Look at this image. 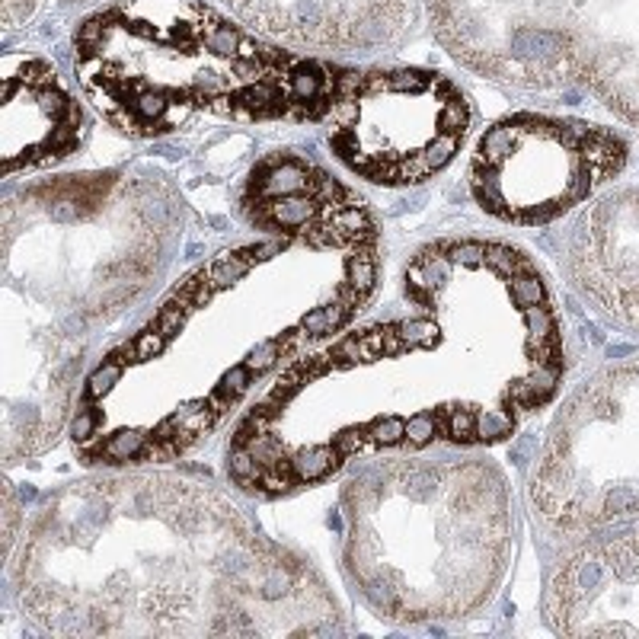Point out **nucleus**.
I'll return each instance as SVG.
<instances>
[{
  "label": "nucleus",
  "mask_w": 639,
  "mask_h": 639,
  "mask_svg": "<svg viewBox=\"0 0 639 639\" xmlns=\"http://www.w3.org/2000/svg\"><path fill=\"white\" fill-rule=\"evenodd\" d=\"M243 208L262 224V240L182 278L151 323L90 374L74 422L84 457L173 460L211 435L272 368H291L358 313L352 304L288 300L374 294L377 265L329 281L307 278L317 256L374 240L365 202L327 173L275 157L253 173Z\"/></svg>",
  "instance_id": "obj_1"
},
{
  "label": "nucleus",
  "mask_w": 639,
  "mask_h": 639,
  "mask_svg": "<svg viewBox=\"0 0 639 639\" xmlns=\"http://www.w3.org/2000/svg\"><path fill=\"white\" fill-rule=\"evenodd\" d=\"M13 585L51 636H275L333 630L339 617L304 559L224 493L173 473L51 493L23 531Z\"/></svg>",
  "instance_id": "obj_2"
},
{
  "label": "nucleus",
  "mask_w": 639,
  "mask_h": 639,
  "mask_svg": "<svg viewBox=\"0 0 639 639\" xmlns=\"http://www.w3.org/2000/svg\"><path fill=\"white\" fill-rule=\"evenodd\" d=\"M84 93L134 138L176 132L192 115L320 118L336 80L320 64L272 51L195 0H125L74 35Z\"/></svg>",
  "instance_id": "obj_3"
},
{
  "label": "nucleus",
  "mask_w": 639,
  "mask_h": 639,
  "mask_svg": "<svg viewBox=\"0 0 639 639\" xmlns=\"http://www.w3.org/2000/svg\"><path fill=\"white\" fill-rule=\"evenodd\" d=\"M342 514V566L377 617H470L505 572V476L479 457H387L346 486Z\"/></svg>",
  "instance_id": "obj_4"
},
{
  "label": "nucleus",
  "mask_w": 639,
  "mask_h": 639,
  "mask_svg": "<svg viewBox=\"0 0 639 639\" xmlns=\"http://www.w3.org/2000/svg\"><path fill=\"white\" fill-rule=\"evenodd\" d=\"M167 208L125 176H64L4 205L7 288L70 317H103L157 272Z\"/></svg>",
  "instance_id": "obj_5"
},
{
  "label": "nucleus",
  "mask_w": 639,
  "mask_h": 639,
  "mask_svg": "<svg viewBox=\"0 0 639 639\" xmlns=\"http://www.w3.org/2000/svg\"><path fill=\"white\" fill-rule=\"evenodd\" d=\"M329 147L377 186H412L451 163L467 138L464 93L429 70H377L336 87Z\"/></svg>",
  "instance_id": "obj_6"
},
{
  "label": "nucleus",
  "mask_w": 639,
  "mask_h": 639,
  "mask_svg": "<svg viewBox=\"0 0 639 639\" xmlns=\"http://www.w3.org/2000/svg\"><path fill=\"white\" fill-rule=\"evenodd\" d=\"M626 163L611 132L543 115L502 118L470 157V192L505 224H547L588 202Z\"/></svg>",
  "instance_id": "obj_7"
},
{
  "label": "nucleus",
  "mask_w": 639,
  "mask_h": 639,
  "mask_svg": "<svg viewBox=\"0 0 639 639\" xmlns=\"http://www.w3.org/2000/svg\"><path fill=\"white\" fill-rule=\"evenodd\" d=\"M543 617L566 636H639V534L569 556L547 585Z\"/></svg>",
  "instance_id": "obj_8"
},
{
  "label": "nucleus",
  "mask_w": 639,
  "mask_h": 639,
  "mask_svg": "<svg viewBox=\"0 0 639 639\" xmlns=\"http://www.w3.org/2000/svg\"><path fill=\"white\" fill-rule=\"evenodd\" d=\"M80 125L77 103L42 58L10 55L4 61V173L13 176L68 157L80 141Z\"/></svg>",
  "instance_id": "obj_9"
},
{
  "label": "nucleus",
  "mask_w": 639,
  "mask_h": 639,
  "mask_svg": "<svg viewBox=\"0 0 639 639\" xmlns=\"http://www.w3.org/2000/svg\"><path fill=\"white\" fill-rule=\"evenodd\" d=\"M240 20L304 49H374L393 42L410 20V0H230Z\"/></svg>",
  "instance_id": "obj_10"
}]
</instances>
